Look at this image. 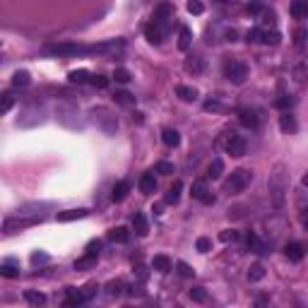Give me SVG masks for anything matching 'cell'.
Segmentation results:
<instances>
[{"label":"cell","instance_id":"1","mask_svg":"<svg viewBox=\"0 0 308 308\" xmlns=\"http://www.w3.org/2000/svg\"><path fill=\"white\" fill-rule=\"evenodd\" d=\"M267 193H270V202L282 210L284 202H287V193H289V174H287V166L284 164H274V169L270 171V178H267Z\"/></svg>","mask_w":308,"mask_h":308},{"label":"cell","instance_id":"2","mask_svg":"<svg viewBox=\"0 0 308 308\" xmlns=\"http://www.w3.org/2000/svg\"><path fill=\"white\" fill-rule=\"evenodd\" d=\"M55 118H58L60 126H65L68 130H85V128H87L85 113H82L80 106L73 104V101H60V104L55 106Z\"/></svg>","mask_w":308,"mask_h":308},{"label":"cell","instance_id":"3","mask_svg":"<svg viewBox=\"0 0 308 308\" xmlns=\"http://www.w3.org/2000/svg\"><path fill=\"white\" fill-rule=\"evenodd\" d=\"M46 106L41 101H29L19 109V116H17V128H37V126H44L46 123Z\"/></svg>","mask_w":308,"mask_h":308},{"label":"cell","instance_id":"4","mask_svg":"<svg viewBox=\"0 0 308 308\" xmlns=\"http://www.w3.org/2000/svg\"><path fill=\"white\" fill-rule=\"evenodd\" d=\"M89 121L99 128L104 135H109V137L116 135V130H118V118H116V113H113L109 106H91Z\"/></svg>","mask_w":308,"mask_h":308},{"label":"cell","instance_id":"5","mask_svg":"<svg viewBox=\"0 0 308 308\" xmlns=\"http://www.w3.org/2000/svg\"><path fill=\"white\" fill-rule=\"evenodd\" d=\"M251 181H253V171H248V169H236V171H231V176L224 181V193H229V195L241 193V190L248 188Z\"/></svg>","mask_w":308,"mask_h":308},{"label":"cell","instance_id":"6","mask_svg":"<svg viewBox=\"0 0 308 308\" xmlns=\"http://www.w3.org/2000/svg\"><path fill=\"white\" fill-rule=\"evenodd\" d=\"M44 217H17V215H12V217H7L2 221V231L5 234H15L19 229H27V226H34V224H41Z\"/></svg>","mask_w":308,"mask_h":308},{"label":"cell","instance_id":"7","mask_svg":"<svg viewBox=\"0 0 308 308\" xmlns=\"http://www.w3.org/2000/svg\"><path fill=\"white\" fill-rule=\"evenodd\" d=\"M224 77L231 82V85H243L246 77H248V65L246 63H238V60H229L224 65Z\"/></svg>","mask_w":308,"mask_h":308},{"label":"cell","instance_id":"8","mask_svg":"<svg viewBox=\"0 0 308 308\" xmlns=\"http://www.w3.org/2000/svg\"><path fill=\"white\" fill-rule=\"evenodd\" d=\"M53 205L51 202H27V205H19L15 210L17 217H44V210H51Z\"/></svg>","mask_w":308,"mask_h":308},{"label":"cell","instance_id":"9","mask_svg":"<svg viewBox=\"0 0 308 308\" xmlns=\"http://www.w3.org/2000/svg\"><path fill=\"white\" fill-rule=\"evenodd\" d=\"M190 195H193L195 200H200L202 205H215V195H212V190L207 188V183H205V181H195V183H193Z\"/></svg>","mask_w":308,"mask_h":308},{"label":"cell","instance_id":"10","mask_svg":"<svg viewBox=\"0 0 308 308\" xmlns=\"http://www.w3.org/2000/svg\"><path fill=\"white\" fill-rule=\"evenodd\" d=\"M238 121H241V126L243 128H258V111L255 109H248V106H243V109H238Z\"/></svg>","mask_w":308,"mask_h":308},{"label":"cell","instance_id":"11","mask_svg":"<svg viewBox=\"0 0 308 308\" xmlns=\"http://www.w3.org/2000/svg\"><path fill=\"white\" fill-rule=\"evenodd\" d=\"M224 149H226L231 157H243V154H246V140H243V137L236 132L234 137L226 142V147H224Z\"/></svg>","mask_w":308,"mask_h":308},{"label":"cell","instance_id":"12","mask_svg":"<svg viewBox=\"0 0 308 308\" xmlns=\"http://www.w3.org/2000/svg\"><path fill=\"white\" fill-rule=\"evenodd\" d=\"M87 301V296H85V291H80V289H68V294H65V306L68 308H73V306H82Z\"/></svg>","mask_w":308,"mask_h":308},{"label":"cell","instance_id":"13","mask_svg":"<svg viewBox=\"0 0 308 308\" xmlns=\"http://www.w3.org/2000/svg\"><path fill=\"white\" fill-rule=\"evenodd\" d=\"M89 215V210H85V207H80V210H65V212H58V221H75V219H85Z\"/></svg>","mask_w":308,"mask_h":308},{"label":"cell","instance_id":"14","mask_svg":"<svg viewBox=\"0 0 308 308\" xmlns=\"http://www.w3.org/2000/svg\"><path fill=\"white\" fill-rule=\"evenodd\" d=\"M185 70L193 75H202L205 73V58H200V55H190V58H185Z\"/></svg>","mask_w":308,"mask_h":308},{"label":"cell","instance_id":"15","mask_svg":"<svg viewBox=\"0 0 308 308\" xmlns=\"http://www.w3.org/2000/svg\"><path fill=\"white\" fill-rule=\"evenodd\" d=\"M128 193H130V181H118L113 185L111 198H113V202H123V200L128 198Z\"/></svg>","mask_w":308,"mask_h":308},{"label":"cell","instance_id":"16","mask_svg":"<svg viewBox=\"0 0 308 308\" xmlns=\"http://www.w3.org/2000/svg\"><path fill=\"white\" fill-rule=\"evenodd\" d=\"M145 34H147V39H149V44H157V46H159V44L164 41V32H162V27H159V24H154V22L145 27Z\"/></svg>","mask_w":308,"mask_h":308},{"label":"cell","instance_id":"17","mask_svg":"<svg viewBox=\"0 0 308 308\" xmlns=\"http://www.w3.org/2000/svg\"><path fill=\"white\" fill-rule=\"evenodd\" d=\"M152 267H154L157 272H162V274H166V272H171L174 263H171V258H169V255H154Z\"/></svg>","mask_w":308,"mask_h":308},{"label":"cell","instance_id":"18","mask_svg":"<svg viewBox=\"0 0 308 308\" xmlns=\"http://www.w3.org/2000/svg\"><path fill=\"white\" fill-rule=\"evenodd\" d=\"M0 274H2V277H7V279H15V277H19V263H17V260H5V263L0 265Z\"/></svg>","mask_w":308,"mask_h":308},{"label":"cell","instance_id":"19","mask_svg":"<svg viewBox=\"0 0 308 308\" xmlns=\"http://www.w3.org/2000/svg\"><path fill=\"white\" fill-rule=\"evenodd\" d=\"M284 255L289 258L291 263H299V260L304 258V246H301V243H296V241H294V243H287V248H284Z\"/></svg>","mask_w":308,"mask_h":308},{"label":"cell","instance_id":"20","mask_svg":"<svg viewBox=\"0 0 308 308\" xmlns=\"http://www.w3.org/2000/svg\"><path fill=\"white\" fill-rule=\"evenodd\" d=\"M140 190H142L145 195H152V193L157 190V178H154V174H152V171L145 174V176L140 178Z\"/></svg>","mask_w":308,"mask_h":308},{"label":"cell","instance_id":"21","mask_svg":"<svg viewBox=\"0 0 308 308\" xmlns=\"http://www.w3.org/2000/svg\"><path fill=\"white\" fill-rule=\"evenodd\" d=\"M109 238L113 243H128L130 241V231H128L126 226H113L109 231Z\"/></svg>","mask_w":308,"mask_h":308},{"label":"cell","instance_id":"22","mask_svg":"<svg viewBox=\"0 0 308 308\" xmlns=\"http://www.w3.org/2000/svg\"><path fill=\"white\" fill-rule=\"evenodd\" d=\"M162 140L166 147H178L181 145V135H178V130H174V128H166L162 132Z\"/></svg>","mask_w":308,"mask_h":308},{"label":"cell","instance_id":"23","mask_svg":"<svg viewBox=\"0 0 308 308\" xmlns=\"http://www.w3.org/2000/svg\"><path fill=\"white\" fill-rule=\"evenodd\" d=\"M291 15L296 19H306L308 17V0H294V2H291Z\"/></svg>","mask_w":308,"mask_h":308},{"label":"cell","instance_id":"24","mask_svg":"<svg viewBox=\"0 0 308 308\" xmlns=\"http://www.w3.org/2000/svg\"><path fill=\"white\" fill-rule=\"evenodd\" d=\"M181 190H183V183L176 181L171 188H169V193H166V198H164V202L166 205H176L178 200H181Z\"/></svg>","mask_w":308,"mask_h":308},{"label":"cell","instance_id":"25","mask_svg":"<svg viewBox=\"0 0 308 308\" xmlns=\"http://www.w3.org/2000/svg\"><path fill=\"white\" fill-rule=\"evenodd\" d=\"M132 226H135V234L137 236H147V231H149V226H147V217L142 215V212H137V215L132 217Z\"/></svg>","mask_w":308,"mask_h":308},{"label":"cell","instance_id":"26","mask_svg":"<svg viewBox=\"0 0 308 308\" xmlns=\"http://www.w3.org/2000/svg\"><path fill=\"white\" fill-rule=\"evenodd\" d=\"M176 94H178V99H183V101H195L198 99V89L195 87H185V85H178Z\"/></svg>","mask_w":308,"mask_h":308},{"label":"cell","instance_id":"27","mask_svg":"<svg viewBox=\"0 0 308 308\" xmlns=\"http://www.w3.org/2000/svg\"><path fill=\"white\" fill-rule=\"evenodd\" d=\"M96 258H99V255L85 253L80 260H75V270H89V267H94V265H96Z\"/></svg>","mask_w":308,"mask_h":308},{"label":"cell","instance_id":"28","mask_svg":"<svg viewBox=\"0 0 308 308\" xmlns=\"http://www.w3.org/2000/svg\"><path fill=\"white\" fill-rule=\"evenodd\" d=\"M24 301H27V304H32V306H44V304H46V296H44L41 291L27 289V291H24Z\"/></svg>","mask_w":308,"mask_h":308},{"label":"cell","instance_id":"29","mask_svg":"<svg viewBox=\"0 0 308 308\" xmlns=\"http://www.w3.org/2000/svg\"><path fill=\"white\" fill-rule=\"evenodd\" d=\"M113 99H116V104H121V106H132V104H135V96L126 89H118L113 94Z\"/></svg>","mask_w":308,"mask_h":308},{"label":"cell","instance_id":"30","mask_svg":"<svg viewBox=\"0 0 308 308\" xmlns=\"http://www.w3.org/2000/svg\"><path fill=\"white\" fill-rule=\"evenodd\" d=\"M279 128L284 132H294L296 130V121H294V116H291L289 111H284V116H279Z\"/></svg>","mask_w":308,"mask_h":308},{"label":"cell","instance_id":"31","mask_svg":"<svg viewBox=\"0 0 308 308\" xmlns=\"http://www.w3.org/2000/svg\"><path fill=\"white\" fill-rule=\"evenodd\" d=\"M190 44H193V32H190L188 27H181V39H178V48H181V51H188V48H190Z\"/></svg>","mask_w":308,"mask_h":308},{"label":"cell","instance_id":"32","mask_svg":"<svg viewBox=\"0 0 308 308\" xmlns=\"http://www.w3.org/2000/svg\"><path fill=\"white\" fill-rule=\"evenodd\" d=\"M32 82V75L27 73V70H17V73L12 75V85L15 87H27Z\"/></svg>","mask_w":308,"mask_h":308},{"label":"cell","instance_id":"33","mask_svg":"<svg viewBox=\"0 0 308 308\" xmlns=\"http://www.w3.org/2000/svg\"><path fill=\"white\" fill-rule=\"evenodd\" d=\"M294 104H296V99L294 96H289V94H282L277 101H274V106L279 111H289V109H294Z\"/></svg>","mask_w":308,"mask_h":308},{"label":"cell","instance_id":"34","mask_svg":"<svg viewBox=\"0 0 308 308\" xmlns=\"http://www.w3.org/2000/svg\"><path fill=\"white\" fill-rule=\"evenodd\" d=\"M70 77V82H75V85H85V82H91V75L87 73V70H73V73L68 75Z\"/></svg>","mask_w":308,"mask_h":308},{"label":"cell","instance_id":"35","mask_svg":"<svg viewBox=\"0 0 308 308\" xmlns=\"http://www.w3.org/2000/svg\"><path fill=\"white\" fill-rule=\"evenodd\" d=\"M221 174H224V162H221V159H212L210 169H207V176H210V178H219Z\"/></svg>","mask_w":308,"mask_h":308},{"label":"cell","instance_id":"36","mask_svg":"<svg viewBox=\"0 0 308 308\" xmlns=\"http://www.w3.org/2000/svg\"><path fill=\"white\" fill-rule=\"evenodd\" d=\"M306 77H308V68H306V65H296V68H294V82H296L299 87H304V85H306Z\"/></svg>","mask_w":308,"mask_h":308},{"label":"cell","instance_id":"37","mask_svg":"<svg viewBox=\"0 0 308 308\" xmlns=\"http://www.w3.org/2000/svg\"><path fill=\"white\" fill-rule=\"evenodd\" d=\"M246 241H248V248H251L253 253H265V243H263V241H260L255 234H248Z\"/></svg>","mask_w":308,"mask_h":308},{"label":"cell","instance_id":"38","mask_svg":"<svg viewBox=\"0 0 308 308\" xmlns=\"http://www.w3.org/2000/svg\"><path fill=\"white\" fill-rule=\"evenodd\" d=\"M263 277H265V267H263V265H253V267L248 270V279H251V282H260Z\"/></svg>","mask_w":308,"mask_h":308},{"label":"cell","instance_id":"39","mask_svg":"<svg viewBox=\"0 0 308 308\" xmlns=\"http://www.w3.org/2000/svg\"><path fill=\"white\" fill-rule=\"evenodd\" d=\"M246 12H248V15H260V12H265V5H263L260 0H251V2L246 5Z\"/></svg>","mask_w":308,"mask_h":308},{"label":"cell","instance_id":"40","mask_svg":"<svg viewBox=\"0 0 308 308\" xmlns=\"http://www.w3.org/2000/svg\"><path fill=\"white\" fill-rule=\"evenodd\" d=\"M195 248H198V253H210V251H212V241H210L207 236H200Z\"/></svg>","mask_w":308,"mask_h":308},{"label":"cell","instance_id":"41","mask_svg":"<svg viewBox=\"0 0 308 308\" xmlns=\"http://www.w3.org/2000/svg\"><path fill=\"white\" fill-rule=\"evenodd\" d=\"M279 32H263V39H260V41H263V44H270V46H277V44H279Z\"/></svg>","mask_w":308,"mask_h":308},{"label":"cell","instance_id":"42","mask_svg":"<svg viewBox=\"0 0 308 308\" xmlns=\"http://www.w3.org/2000/svg\"><path fill=\"white\" fill-rule=\"evenodd\" d=\"M188 12H190V15H202V12H205L202 0H188Z\"/></svg>","mask_w":308,"mask_h":308},{"label":"cell","instance_id":"43","mask_svg":"<svg viewBox=\"0 0 308 308\" xmlns=\"http://www.w3.org/2000/svg\"><path fill=\"white\" fill-rule=\"evenodd\" d=\"M12 104H15V96H12L10 91H5V94H2V106H0V113H7V111L12 109Z\"/></svg>","mask_w":308,"mask_h":308},{"label":"cell","instance_id":"44","mask_svg":"<svg viewBox=\"0 0 308 308\" xmlns=\"http://www.w3.org/2000/svg\"><path fill=\"white\" fill-rule=\"evenodd\" d=\"M113 80H116V82H121V85H126V82H130V73H128L126 68H116Z\"/></svg>","mask_w":308,"mask_h":308},{"label":"cell","instance_id":"45","mask_svg":"<svg viewBox=\"0 0 308 308\" xmlns=\"http://www.w3.org/2000/svg\"><path fill=\"white\" fill-rule=\"evenodd\" d=\"M157 174H162V176H171V174H174V164L171 162H159L157 164Z\"/></svg>","mask_w":308,"mask_h":308},{"label":"cell","instance_id":"46","mask_svg":"<svg viewBox=\"0 0 308 308\" xmlns=\"http://www.w3.org/2000/svg\"><path fill=\"white\" fill-rule=\"evenodd\" d=\"M176 267H178V274H181V277H185V279L195 274V272H193V267H190L188 263H183V260H181V263H176Z\"/></svg>","mask_w":308,"mask_h":308},{"label":"cell","instance_id":"47","mask_svg":"<svg viewBox=\"0 0 308 308\" xmlns=\"http://www.w3.org/2000/svg\"><path fill=\"white\" fill-rule=\"evenodd\" d=\"M190 299H193V301H198V304H205V301H207V291L205 289H190Z\"/></svg>","mask_w":308,"mask_h":308},{"label":"cell","instance_id":"48","mask_svg":"<svg viewBox=\"0 0 308 308\" xmlns=\"http://www.w3.org/2000/svg\"><path fill=\"white\" fill-rule=\"evenodd\" d=\"M91 85H94V87H99V89H104V87H109V77H101V75H91Z\"/></svg>","mask_w":308,"mask_h":308},{"label":"cell","instance_id":"49","mask_svg":"<svg viewBox=\"0 0 308 308\" xmlns=\"http://www.w3.org/2000/svg\"><path fill=\"white\" fill-rule=\"evenodd\" d=\"M99 251H101V241H96V238H94V241H89V243H87V251H85V253L99 255Z\"/></svg>","mask_w":308,"mask_h":308},{"label":"cell","instance_id":"50","mask_svg":"<svg viewBox=\"0 0 308 308\" xmlns=\"http://www.w3.org/2000/svg\"><path fill=\"white\" fill-rule=\"evenodd\" d=\"M219 241H224V243H229V241H236V231H231V229L221 231V234H219Z\"/></svg>","mask_w":308,"mask_h":308},{"label":"cell","instance_id":"51","mask_svg":"<svg viewBox=\"0 0 308 308\" xmlns=\"http://www.w3.org/2000/svg\"><path fill=\"white\" fill-rule=\"evenodd\" d=\"M41 263H48V255L46 253H32V265H41Z\"/></svg>","mask_w":308,"mask_h":308},{"label":"cell","instance_id":"52","mask_svg":"<svg viewBox=\"0 0 308 308\" xmlns=\"http://www.w3.org/2000/svg\"><path fill=\"white\" fill-rule=\"evenodd\" d=\"M224 106L219 104V101H215V99H210V101H205V111H221Z\"/></svg>","mask_w":308,"mask_h":308},{"label":"cell","instance_id":"53","mask_svg":"<svg viewBox=\"0 0 308 308\" xmlns=\"http://www.w3.org/2000/svg\"><path fill=\"white\" fill-rule=\"evenodd\" d=\"M294 41L301 46V44L306 41V32H304V29H296V32H294Z\"/></svg>","mask_w":308,"mask_h":308},{"label":"cell","instance_id":"54","mask_svg":"<svg viewBox=\"0 0 308 308\" xmlns=\"http://www.w3.org/2000/svg\"><path fill=\"white\" fill-rule=\"evenodd\" d=\"M109 294H111V296H118V294H121V282H111V284H109Z\"/></svg>","mask_w":308,"mask_h":308},{"label":"cell","instance_id":"55","mask_svg":"<svg viewBox=\"0 0 308 308\" xmlns=\"http://www.w3.org/2000/svg\"><path fill=\"white\" fill-rule=\"evenodd\" d=\"M260 39H263V32H260V29H251V32H248V41H260Z\"/></svg>","mask_w":308,"mask_h":308},{"label":"cell","instance_id":"56","mask_svg":"<svg viewBox=\"0 0 308 308\" xmlns=\"http://www.w3.org/2000/svg\"><path fill=\"white\" fill-rule=\"evenodd\" d=\"M301 183H304V185H306V188H308V171H306V174H304V178H301Z\"/></svg>","mask_w":308,"mask_h":308},{"label":"cell","instance_id":"57","mask_svg":"<svg viewBox=\"0 0 308 308\" xmlns=\"http://www.w3.org/2000/svg\"><path fill=\"white\" fill-rule=\"evenodd\" d=\"M304 226L308 229V217H306V215H304Z\"/></svg>","mask_w":308,"mask_h":308},{"label":"cell","instance_id":"58","mask_svg":"<svg viewBox=\"0 0 308 308\" xmlns=\"http://www.w3.org/2000/svg\"><path fill=\"white\" fill-rule=\"evenodd\" d=\"M217 2H226V0H217Z\"/></svg>","mask_w":308,"mask_h":308}]
</instances>
